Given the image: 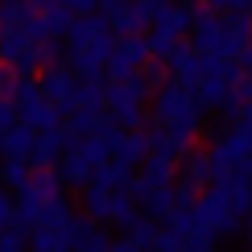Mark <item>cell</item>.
<instances>
[{
	"label": "cell",
	"mask_w": 252,
	"mask_h": 252,
	"mask_svg": "<svg viewBox=\"0 0 252 252\" xmlns=\"http://www.w3.org/2000/svg\"><path fill=\"white\" fill-rule=\"evenodd\" d=\"M194 223L203 236H236L240 232V219L232 215V207H227V190L223 182H211L203 194L194 198Z\"/></svg>",
	"instance_id": "obj_1"
},
{
	"label": "cell",
	"mask_w": 252,
	"mask_h": 252,
	"mask_svg": "<svg viewBox=\"0 0 252 252\" xmlns=\"http://www.w3.org/2000/svg\"><path fill=\"white\" fill-rule=\"evenodd\" d=\"M75 83H79V79L70 75L66 62H62V66H46V70L37 75V91H41V99H46V103H54L62 116H70V112H75V103H70Z\"/></svg>",
	"instance_id": "obj_2"
},
{
	"label": "cell",
	"mask_w": 252,
	"mask_h": 252,
	"mask_svg": "<svg viewBox=\"0 0 252 252\" xmlns=\"http://www.w3.org/2000/svg\"><path fill=\"white\" fill-rule=\"evenodd\" d=\"M178 182L194 186V190H207V186L215 182V170H211V153L190 145L182 157H178Z\"/></svg>",
	"instance_id": "obj_3"
},
{
	"label": "cell",
	"mask_w": 252,
	"mask_h": 252,
	"mask_svg": "<svg viewBox=\"0 0 252 252\" xmlns=\"http://www.w3.org/2000/svg\"><path fill=\"white\" fill-rule=\"evenodd\" d=\"M165 70H170V83H182V87H194L198 79H203V70H198V54L190 50V41H178L170 54L161 58Z\"/></svg>",
	"instance_id": "obj_4"
},
{
	"label": "cell",
	"mask_w": 252,
	"mask_h": 252,
	"mask_svg": "<svg viewBox=\"0 0 252 252\" xmlns=\"http://www.w3.org/2000/svg\"><path fill=\"white\" fill-rule=\"evenodd\" d=\"M108 149H112V161H120V165H128V170H136V165L149 157L153 145H149V132H145V128H132V132H120Z\"/></svg>",
	"instance_id": "obj_5"
},
{
	"label": "cell",
	"mask_w": 252,
	"mask_h": 252,
	"mask_svg": "<svg viewBox=\"0 0 252 252\" xmlns=\"http://www.w3.org/2000/svg\"><path fill=\"white\" fill-rule=\"evenodd\" d=\"M62 153H66V149H62V136H58V128L37 132V136H33V149H29V170H54Z\"/></svg>",
	"instance_id": "obj_6"
},
{
	"label": "cell",
	"mask_w": 252,
	"mask_h": 252,
	"mask_svg": "<svg viewBox=\"0 0 252 252\" xmlns=\"http://www.w3.org/2000/svg\"><path fill=\"white\" fill-rule=\"evenodd\" d=\"M132 174L128 165H120V161H103L91 170V182L87 186H99V190H108V194H128V182H132Z\"/></svg>",
	"instance_id": "obj_7"
},
{
	"label": "cell",
	"mask_w": 252,
	"mask_h": 252,
	"mask_svg": "<svg viewBox=\"0 0 252 252\" xmlns=\"http://www.w3.org/2000/svg\"><path fill=\"white\" fill-rule=\"evenodd\" d=\"M153 29L170 33L174 41H182L186 29H190V0H186V4H170V0H165V4L157 8V17H153Z\"/></svg>",
	"instance_id": "obj_8"
},
{
	"label": "cell",
	"mask_w": 252,
	"mask_h": 252,
	"mask_svg": "<svg viewBox=\"0 0 252 252\" xmlns=\"http://www.w3.org/2000/svg\"><path fill=\"white\" fill-rule=\"evenodd\" d=\"M99 33H108V17H103V13H87V17L70 21L66 41H70V50H79V46H87V41H95Z\"/></svg>",
	"instance_id": "obj_9"
},
{
	"label": "cell",
	"mask_w": 252,
	"mask_h": 252,
	"mask_svg": "<svg viewBox=\"0 0 252 252\" xmlns=\"http://www.w3.org/2000/svg\"><path fill=\"white\" fill-rule=\"evenodd\" d=\"M103 17H108V29H112V37H116V41L145 33V25H149V21L136 13V4H124V8H116V13H103Z\"/></svg>",
	"instance_id": "obj_10"
},
{
	"label": "cell",
	"mask_w": 252,
	"mask_h": 252,
	"mask_svg": "<svg viewBox=\"0 0 252 252\" xmlns=\"http://www.w3.org/2000/svg\"><path fill=\"white\" fill-rule=\"evenodd\" d=\"M33 128H29V124H13V128H4L0 132V153L4 157H21V161H29V149H33Z\"/></svg>",
	"instance_id": "obj_11"
},
{
	"label": "cell",
	"mask_w": 252,
	"mask_h": 252,
	"mask_svg": "<svg viewBox=\"0 0 252 252\" xmlns=\"http://www.w3.org/2000/svg\"><path fill=\"white\" fill-rule=\"evenodd\" d=\"M141 178L149 186H174V178H178V161L174 157H165V153H149L141 161Z\"/></svg>",
	"instance_id": "obj_12"
},
{
	"label": "cell",
	"mask_w": 252,
	"mask_h": 252,
	"mask_svg": "<svg viewBox=\"0 0 252 252\" xmlns=\"http://www.w3.org/2000/svg\"><path fill=\"white\" fill-rule=\"evenodd\" d=\"M21 190L33 194V198H54V194H62V182H58L54 170H29V178H25Z\"/></svg>",
	"instance_id": "obj_13"
},
{
	"label": "cell",
	"mask_w": 252,
	"mask_h": 252,
	"mask_svg": "<svg viewBox=\"0 0 252 252\" xmlns=\"http://www.w3.org/2000/svg\"><path fill=\"white\" fill-rule=\"evenodd\" d=\"M79 157L87 170H95V165H103V161H112V149H108V141H99V136H83V141L70 149Z\"/></svg>",
	"instance_id": "obj_14"
},
{
	"label": "cell",
	"mask_w": 252,
	"mask_h": 252,
	"mask_svg": "<svg viewBox=\"0 0 252 252\" xmlns=\"http://www.w3.org/2000/svg\"><path fill=\"white\" fill-rule=\"evenodd\" d=\"M103 87H108L103 79H79V83H75V95H70V103H75V108H91V112H99V108H103Z\"/></svg>",
	"instance_id": "obj_15"
},
{
	"label": "cell",
	"mask_w": 252,
	"mask_h": 252,
	"mask_svg": "<svg viewBox=\"0 0 252 252\" xmlns=\"http://www.w3.org/2000/svg\"><path fill=\"white\" fill-rule=\"evenodd\" d=\"M170 211H174V190H170V186H153V194L141 203V215L153 219V223H161Z\"/></svg>",
	"instance_id": "obj_16"
},
{
	"label": "cell",
	"mask_w": 252,
	"mask_h": 252,
	"mask_svg": "<svg viewBox=\"0 0 252 252\" xmlns=\"http://www.w3.org/2000/svg\"><path fill=\"white\" fill-rule=\"evenodd\" d=\"M54 174H58V182H70V186H87V182H91V170H87V165H83V161H79V157L70 153V149L58 157Z\"/></svg>",
	"instance_id": "obj_17"
},
{
	"label": "cell",
	"mask_w": 252,
	"mask_h": 252,
	"mask_svg": "<svg viewBox=\"0 0 252 252\" xmlns=\"http://www.w3.org/2000/svg\"><path fill=\"white\" fill-rule=\"evenodd\" d=\"M124 227H128V240H132L141 252H153V240H157V223H153V219H145L141 211H136Z\"/></svg>",
	"instance_id": "obj_18"
},
{
	"label": "cell",
	"mask_w": 252,
	"mask_h": 252,
	"mask_svg": "<svg viewBox=\"0 0 252 252\" xmlns=\"http://www.w3.org/2000/svg\"><path fill=\"white\" fill-rule=\"evenodd\" d=\"M33 252H66V240H62L58 227H29V240H25Z\"/></svg>",
	"instance_id": "obj_19"
},
{
	"label": "cell",
	"mask_w": 252,
	"mask_h": 252,
	"mask_svg": "<svg viewBox=\"0 0 252 252\" xmlns=\"http://www.w3.org/2000/svg\"><path fill=\"white\" fill-rule=\"evenodd\" d=\"M58 232H62V240H66V252H75V248L83 244V240H87L91 232H95V223H91L87 215H70L66 223L58 227Z\"/></svg>",
	"instance_id": "obj_20"
},
{
	"label": "cell",
	"mask_w": 252,
	"mask_h": 252,
	"mask_svg": "<svg viewBox=\"0 0 252 252\" xmlns=\"http://www.w3.org/2000/svg\"><path fill=\"white\" fill-rule=\"evenodd\" d=\"M70 215H75V211H70L66 194H54V198H46V203H41V223H37V227H62Z\"/></svg>",
	"instance_id": "obj_21"
},
{
	"label": "cell",
	"mask_w": 252,
	"mask_h": 252,
	"mask_svg": "<svg viewBox=\"0 0 252 252\" xmlns=\"http://www.w3.org/2000/svg\"><path fill=\"white\" fill-rule=\"evenodd\" d=\"M83 215H87L91 223H103V215H108V190L83 186Z\"/></svg>",
	"instance_id": "obj_22"
},
{
	"label": "cell",
	"mask_w": 252,
	"mask_h": 252,
	"mask_svg": "<svg viewBox=\"0 0 252 252\" xmlns=\"http://www.w3.org/2000/svg\"><path fill=\"white\" fill-rule=\"evenodd\" d=\"M99 116H103V108H99V112H91V108H75V112H70V120H62V124H66V128L83 141V136H91V132H95Z\"/></svg>",
	"instance_id": "obj_23"
},
{
	"label": "cell",
	"mask_w": 252,
	"mask_h": 252,
	"mask_svg": "<svg viewBox=\"0 0 252 252\" xmlns=\"http://www.w3.org/2000/svg\"><path fill=\"white\" fill-rule=\"evenodd\" d=\"M136 215V203L128 194H108V215H103V223H128V219Z\"/></svg>",
	"instance_id": "obj_24"
},
{
	"label": "cell",
	"mask_w": 252,
	"mask_h": 252,
	"mask_svg": "<svg viewBox=\"0 0 252 252\" xmlns=\"http://www.w3.org/2000/svg\"><path fill=\"white\" fill-rule=\"evenodd\" d=\"M161 223L170 227V232H178V236H182V240H190V236L198 232V223H194V207H190V211H182V207H174V211L165 215Z\"/></svg>",
	"instance_id": "obj_25"
},
{
	"label": "cell",
	"mask_w": 252,
	"mask_h": 252,
	"mask_svg": "<svg viewBox=\"0 0 252 252\" xmlns=\"http://www.w3.org/2000/svg\"><path fill=\"white\" fill-rule=\"evenodd\" d=\"M29 17L25 0H0V29L4 33H13V29H21V21Z\"/></svg>",
	"instance_id": "obj_26"
},
{
	"label": "cell",
	"mask_w": 252,
	"mask_h": 252,
	"mask_svg": "<svg viewBox=\"0 0 252 252\" xmlns=\"http://www.w3.org/2000/svg\"><path fill=\"white\" fill-rule=\"evenodd\" d=\"M25 240H29V227L17 219L8 227H0V252H25Z\"/></svg>",
	"instance_id": "obj_27"
},
{
	"label": "cell",
	"mask_w": 252,
	"mask_h": 252,
	"mask_svg": "<svg viewBox=\"0 0 252 252\" xmlns=\"http://www.w3.org/2000/svg\"><path fill=\"white\" fill-rule=\"evenodd\" d=\"M120 46V54L132 62V66H145L149 62V41H145V33H136V37H124V41H116Z\"/></svg>",
	"instance_id": "obj_28"
},
{
	"label": "cell",
	"mask_w": 252,
	"mask_h": 252,
	"mask_svg": "<svg viewBox=\"0 0 252 252\" xmlns=\"http://www.w3.org/2000/svg\"><path fill=\"white\" fill-rule=\"evenodd\" d=\"M37 17H41V25H46V33H50V37L66 33V29H70V21H75V17H70V13H66V8H62V4L46 8V13H37Z\"/></svg>",
	"instance_id": "obj_29"
},
{
	"label": "cell",
	"mask_w": 252,
	"mask_h": 252,
	"mask_svg": "<svg viewBox=\"0 0 252 252\" xmlns=\"http://www.w3.org/2000/svg\"><path fill=\"white\" fill-rule=\"evenodd\" d=\"M0 178H4V186H13L21 190L29 178V161H21V157H4V165H0Z\"/></svg>",
	"instance_id": "obj_30"
},
{
	"label": "cell",
	"mask_w": 252,
	"mask_h": 252,
	"mask_svg": "<svg viewBox=\"0 0 252 252\" xmlns=\"http://www.w3.org/2000/svg\"><path fill=\"white\" fill-rule=\"evenodd\" d=\"M141 79L149 83V91H157V87H165V83H170V70H165L161 58H149V62L141 66Z\"/></svg>",
	"instance_id": "obj_31"
},
{
	"label": "cell",
	"mask_w": 252,
	"mask_h": 252,
	"mask_svg": "<svg viewBox=\"0 0 252 252\" xmlns=\"http://www.w3.org/2000/svg\"><path fill=\"white\" fill-rule=\"evenodd\" d=\"M145 41H149V58H165L170 50L178 46V41L170 33H161V29H153V33H145Z\"/></svg>",
	"instance_id": "obj_32"
},
{
	"label": "cell",
	"mask_w": 252,
	"mask_h": 252,
	"mask_svg": "<svg viewBox=\"0 0 252 252\" xmlns=\"http://www.w3.org/2000/svg\"><path fill=\"white\" fill-rule=\"evenodd\" d=\"M182 244H186V240L178 236V232H170V227H157V240H153V252H182Z\"/></svg>",
	"instance_id": "obj_33"
},
{
	"label": "cell",
	"mask_w": 252,
	"mask_h": 252,
	"mask_svg": "<svg viewBox=\"0 0 252 252\" xmlns=\"http://www.w3.org/2000/svg\"><path fill=\"white\" fill-rule=\"evenodd\" d=\"M62 41L58 37H50V41H41V46H37V62H41V66H62Z\"/></svg>",
	"instance_id": "obj_34"
},
{
	"label": "cell",
	"mask_w": 252,
	"mask_h": 252,
	"mask_svg": "<svg viewBox=\"0 0 252 252\" xmlns=\"http://www.w3.org/2000/svg\"><path fill=\"white\" fill-rule=\"evenodd\" d=\"M108 244H112V240H108V236H103L99 227H95V232H91L87 240H83V244H79L75 252H108Z\"/></svg>",
	"instance_id": "obj_35"
},
{
	"label": "cell",
	"mask_w": 252,
	"mask_h": 252,
	"mask_svg": "<svg viewBox=\"0 0 252 252\" xmlns=\"http://www.w3.org/2000/svg\"><path fill=\"white\" fill-rule=\"evenodd\" d=\"M240 108H244V103H240V99L232 95V91H227V95L219 99V108H215V112H219V116H223V120H232V124H236V116H240Z\"/></svg>",
	"instance_id": "obj_36"
},
{
	"label": "cell",
	"mask_w": 252,
	"mask_h": 252,
	"mask_svg": "<svg viewBox=\"0 0 252 252\" xmlns=\"http://www.w3.org/2000/svg\"><path fill=\"white\" fill-rule=\"evenodd\" d=\"M58 4H62V8H66V13H70V17H87V13H95V8H99V4H95V0H58Z\"/></svg>",
	"instance_id": "obj_37"
},
{
	"label": "cell",
	"mask_w": 252,
	"mask_h": 252,
	"mask_svg": "<svg viewBox=\"0 0 252 252\" xmlns=\"http://www.w3.org/2000/svg\"><path fill=\"white\" fill-rule=\"evenodd\" d=\"M182 252H215V240H211V236H203V232H194V236L182 244Z\"/></svg>",
	"instance_id": "obj_38"
},
{
	"label": "cell",
	"mask_w": 252,
	"mask_h": 252,
	"mask_svg": "<svg viewBox=\"0 0 252 252\" xmlns=\"http://www.w3.org/2000/svg\"><path fill=\"white\" fill-rule=\"evenodd\" d=\"M232 95H236L240 103H252V79H248V75H240V83L232 87Z\"/></svg>",
	"instance_id": "obj_39"
},
{
	"label": "cell",
	"mask_w": 252,
	"mask_h": 252,
	"mask_svg": "<svg viewBox=\"0 0 252 252\" xmlns=\"http://www.w3.org/2000/svg\"><path fill=\"white\" fill-rule=\"evenodd\" d=\"M8 223H13V194L0 190V227H8Z\"/></svg>",
	"instance_id": "obj_40"
},
{
	"label": "cell",
	"mask_w": 252,
	"mask_h": 252,
	"mask_svg": "<svg viewBox=\"0 0 252 252\" xmlns=\"http://www.w3.org/2000/svg\"><path fill=\"white\" fill-rule=\"evenodd\" d=\"M13 124H17V108L0 99V132H4V128H13Z\"/></svg>",
	"instance_id": "obj_41"
},
{
	"label": "cell",
	"mask_w": 252,
	"mask_h": 252,
	"mask_svg": "<svg viewBox=\"0 0 252 252\" xmlns=\"http://www.w3.org/2000/svg\"><path fill=\"white\" fill-rule=\"evenodd\" d=\"M203 4L211 8V13H219V17H223V13H236V8H240V0H203Z\"/></svg>",
	"instance_id": "obj_42"
},
{
	"label": "cell",
	"mask_w": 252,
	"mask_h": 252,
	"mask_svg": "<svg viewBox=\"0 0 252 252\" xmlns=\"http://www.w3.org/2000/svg\"><path fill=\"white\" fill-rule=\"evenodd\" d=\"M236 62H240V75H248V79H252V41L240 50V58H236Z\"/></svg>",
	"instance_id": "obj_43"
},
{
	"label": "cell",
	"mask_w": 252,
	"mask_h": 252,
	"mask_svg": "<svg viewBox=\"0 0 252 252\" xmlns=\"http://www.w3.org/2000/svg\"><path fill=\"white\" fill-rule=\"evenodd\" d=\"M240 240H244V248L252 252V215H244V219H240Z\"/></svg>",
	"instance_id": "obj_44"
},
{
	"label": "cell",
	"mask_w": 252,
	"mask_h": 252,
	"mask_svg": "<svg viewBox=\"0 0 252 252\" xmlns=\"http://www.w3.org/2000/svg\"><path fill=\"white\" fill-rule=\"evenodd\" d=\"M108 252H141V248H136L132 240H112V244H108Z\"/></svg>",
	"instance_id": "obj_45"
},
{
	"label": "cell",
	"mask_w": 252,
	"mask_h": 252,
	"mask_svg": "<svg viewBox=\"0 0 252 252\" xmlns=\"http://www.w3.org/2000/svg\"><path fill=\"white\" fill-rule=\"evenodd\" d=\"M236 124H240V128H252V103H244V108H240V116H236Z\"/></svg>",
	"instance_id": "obj_46"
},
{
	"label": "cell",
	"mask_w": 252,
	"mask_h": 252,
	"mask_svg": "<svg viewBox=\"0 0 252 252\" xmlns=\"http://www.w3.org/2000/svg\"><path fill=\"white\" fill-rule=\"evenodd\" d=\"M95 4L103 8V13H116V8H124V4H132V0H95Z\"/></svg>",
	"instance_id": "obj_47"
},
{
	"label": "cell",
	"mask_w": 252,
	"mask_h": 252,
	"mask_svg": "<svg viewBox=\"0 0 252 252\" xmlns=\"http://www.w3.org/2000/svg\"><path fill=\"white\" fill-rule=\"evenodd\" d=\"M0 33H4V29H0Z\"/></svg>",
	"instance_id": "obj_48"
}]
</instances>
